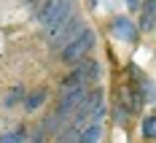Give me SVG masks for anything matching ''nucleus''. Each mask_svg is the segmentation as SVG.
Wrapping results in <instances>:
<instances>
[{
  "label": "nucleus",
  "mask_w": 156,
  "mask_h": 143,
  "mask_svg": "<svg viewBox=\"0 0 156 143\" xmlns=\"http://www.w3.org/2000/svg\"><path fill=\"white\" fill-rule=\"evenodd\" d=\"M86 95H89V92H86V86H83V89H76V92L62 95V103H59V108H57V116H59V119H67V116L73 119V113L78 111V105L83 103V97H86Z\"/></svg>",
  "instance_id": "obj_6"
},
{
  "label": "nucleus",
  "mask_w": 156,
  "mask_h": 143,
  "mask_svg": "<svg viewBox=\"0 0 156 143\" xmlns=\"http://www.w3.org/2000/svg\"><path fill=\"white\" fill-rule=\"evenodd\" d=\"M86 84H89V81H86V76H83V73L76 68V70H73V73L62 81V95H67V92H76V89H83Z\"/></svg>",
  "instance_id": "obj_8"
},
{
  "label": "nucleus",
  "mask_w": 156,
  "mask_h": 143,
  "mask_svg": "<svg viewBox=\"0 0 156 143\" xmlns=\"http://www.w3.org/2000/svg\"><path fill=\"white\" fill-rule=\"evenodd\" d=\"M76 14V6H73V0H46L43 6H41V11H38V24L41 27H54V24H62L65 19H70V16Z\"/></svg>",
  "instance_id": "obj_1"
},
{
  "label": "nucleus",
  "mask_w": 156,
  "mask_h": 143,
  "mask_svg": "<svg viewBox=\"0 0 156 143\" xmlns=\"http://www.w3.org/2000/svg\"><path fill=\"white\" fill-rule=\"evenodd\" d=\"M110 30H113V35L119 41H124V43H137L140 41V27L132 19H126V16H116L113 24H110Z\"/></svg>",
  "instance_id": "obj_5"
},
{
  "label": "nucleus",
  "mask_w": 156,
  "mask_h": 143,
  "mask_svg": "<svg viewBox=\"0 0 156 143\" xmlns=\"http://www.w3.org/2000/svg\"><path fill=\"white\" fill-rule=\"evenodd\" d=\"M89 6H92V8H94V6H97V0H89Z\"/></svg>",
  "instance_id": "obj_17"
},
{
  "label": "nucleus",
  "mask_w": 156,
  "mask_h": 143,
  "mask_svg": "<svg viewBox=\"0 0 156 143\" xmlns=\"http://www.w3.org/2000/svg\"><path fill=\"white\" fill-rule=\"evenodd\" d=\"M100 135H102V127H100V124H86V130L78 135V141H83V143H94V141H100Z\"/></svg>",
  "instance_id": "obj_11"
},
{
  "label": "nucleus",
  "mask_w": 156,
  "mask_h": 143,
  "mask_svg": "<svg viewBox=\"0 0 156 143\" xmlns=\"http://www.w3.org/2000/svg\"><path fill=\"white\" fill-rule=\"evenodd\" d=\"M78 135H81V132H78V127L73 124V127H67V130L62 127V132L57 135V141H78Z\"/></svg>",
  "instance_id": "obj_15"
},
{
  "label": "nucleus",
  "mask_w": 156,
  "mask_h": 143,
  "mask_svg": "<svg viewBox=\"0 0 156 143\" xmlns=\"http://www.w3.org/2000/svg\"><path fill=\"white\" fill-rule=\"evenodd\" d=\"M126 3V8H129V11H135V8H140V0H124Z\"/></svg>",
  "instance_id": "obj_16"
},
{
  "label": "nucleus",
  "mask_w": 156,
  "mask_h": 143,
  "mask_svg": "<svg viewBox=\"0 0 156 143\" xmlns=\"http://www.w3.org/2000/svg\"><path fill=\"white\" fill-rule=\"evenodd\" d=\"M154 3H156V0H154Z\"/></svg>",
  "instance_id": "obj_19"
},
{
  "label": "nucleus",
  "mask_w": 156,
  "mask_h": 143,
  "mask_svg": "<svg viewBox=\"0 0 156 143\" xmlns=\"http://www.w3.org/2000/svg\"><path fill=\"white\" fill-rule=\"evenodd\" d=\"M43 103H46V89H35V92H30V95H24V111L35 113Z\"/></svg>",
  "instance_id": "obj_9"
},
{
  "label": "nucleus",
  "mask_w": 156,
  "mask_h": 143,
  "mask_svg": "<svg viewBox=\"0 0 156 143\" xmlns=\"http://www.w3.org/2000/svg\"><path fill=\"white\" fill-rule=\"evenodd\" d=\"M102 113H105V108H102V92L94 89V92H89V95L83 97V103H81L78 111L73 113V124H76V127H83L86 122L102 119Z\"/></svg>",
  "instance_id": "obj_3"
},
{
  "label": "nucleus",
  "mask_w": 156,
  "mask_h": 143,
  "mask_svg": "<svg viewBox=\"0 0 156 143\" xmlns=\"http://www.w3.org/2000/svg\"><path fill=\"white\" fill-rule=\"evenodd\" d=\"M83 30V22L78 19L76 14L70 16V19H65L62 24H54V27H48V46L51 49H62L67 46L73 38H76L78 32Z\"/></svg>",
  "instance_id": "obj_4"
},
{
  "label": "nucleus",
  "mask_w": 156,
  "mask_h": 143,
  "mask_svg": "<svg viewBox=\"0 0 156 143\" xmlns=\"http://www.w3.org/2000/svg\"><path fill=\"white\" fill-rule=\"evenodd\" d=\"M124 97H126V105H129V113H137L143 108V100H145L143 86H137V84H126Z\"/></svg>",
  "instance_id": "obj_7"
},
{
  "label": "nucleus",
  "mask_w": 156,
  "mask_h": 143,
  "mask_svg": "<svg viewBox=\"0 0 156 143\" xmlns=\"http://www.w3.org/2000/svg\"><path fill=\"white\" fill-rule=\"evenodd\" d=\"M0 141L3 143H19V141H27V132H24V127L14 130V132H3L0 135Z\"/></svg>",
  "instance_id": "obj_12"
},
{
  "label": "nucleus",
  "mask_w": 156,
  "mask_h": 143,
  "mask_svg": "<svg viewBox=\"0 0 156 143\" xmlns=\"http://www.w3.org/2000/svg\"><path fill=\"white\" fill-rule=\"evenodd\" d=\"M94 43H97L94 30H81L67 46H62V60H65V62H70V65H73V62H81V60L94 49Z\"/></svg>",
  "instance_id": "obj_2"
},
{
  "label": "nucleus",
  "mask_w": 156,
  "mask_h": 143,
  "mask_svg": "<svg viewBox=\"0 0 156 143\" xmlns=\"http://www.w3.org/2000/svg\"><path fill=\"white\" fill-rule=\"evenodd\" d=\"M143 138H156V116L143 119Z\"/></svg>",
  "instance_id": "obj_14"
},
{
  "label": "nucleus",
  "mask_w": 156,
  "mask_h": 143,
  "mask_svg": "<svg viewBox=\"0 0 156 143\" xmlns=\"http://www.w3.org/2000/svg\"><path fill=\"white\" fill-rule=\"evenodd\" d=\"M154 24H156V3L151 0V3H145V6H143L140 30H143V32H148V30H154Z\"/></svg>",
  "instance_id": "obj_10"
},
{
  "label": "nucleus",
  "mask_w": 156,
  "mask_h": 143,
  "mask_svg": "<svg viewBox=\"0 0 156 143\" xmlns=\"http://www.w3.org/2000/svg\"><path fill=\"white\" fill-rule=\"evenodd\" d=\"M22 100H24V89L22 86H14L8 92V97H5V108H14L16 103H22Z\"/></svg>",
  "instance_id": "obj_13"
},
{
  "label": "nucleus",
  "mask_w": 156,
  "mask_h": 143,
  "mask_svg": "<svg viewBox=\"0 0 156 143\" xmlns=\"http://www.w3.org/2000/svg\"><path fill=\"white\" fill-rule=\"evenodd\" d=\"M27 3H35V0H27Z\"/></svg>",
  "instance_id": "obj_18"
}]
</instances>
